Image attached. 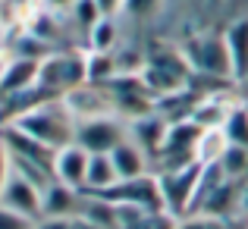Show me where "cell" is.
<instances>
[{"label": "cell", "instance_id": "277c9868", "mask_svg": "<svg viewBox=\"0 0 248 229\" xmlns=\"http://www.w3.org/2000/svg\"><path fill=\"white\" fill-rule=\"evenodd\" d=\"M63 107L69 110L76 122H85V120H104V116H120L116 110V101L110 94L107 85H94V82H85V85H76V88L63 91L60 94ZM123 120V116H120Z\"/></svg>", "mask_w": 248, "mask_h": 229}, {"label": "cell", "instance_id": "f546056e", "mask_svg": "<svg viewBox=\"0 0 248 229\" xmlns=\"http://www.w3.org/2000/svg\"><path fill=\"white\" fill-rule=\"evenodd\" d=\"M76 220H63V217H41L35 229H73Z\"/></svg>", "mask_w": 248, "mask_h": 229}, {"label": "cell", "instance_id": "4dcf8cb0", "mask_svg": "<svg viewBox=\"0 0 248 229\" xmlns=\"http://www.w3.org/2000/svg\"><path fill=\"white\" fill-rule=\"evenodd\" d=\"M76 0H44V6H47L50 13H63V10H73Z\"/></svg>", "mask_w": 248, "mask_h": 229}, {"label": "cell", "instance_id": "d590c367", "mask_svg": "<svg viewBox=\"0 0 248 229\" xmlns=\"http://www.w3.org/2000/svg\"><path fill=\"white\" fill-rule=\"evenodd\" d=\"M245 229H248V226H245Z\"/></svg>", "mask_w": 248, "mask_h": 229}, {"label": "cell", "instance_id": "836d02e7", "mask_svg": "<svg viewBox=\"0 0 248 229\" xmlns=\"http://www.w3.org/2000/svg\"><path fill=\"white\" fill-rule=\"evenodd\" d=\"M214 3H220V0H214Z\"/></svg>", "mask_w": 248, "mask_h": 229}, {"label": "cell", "instance_id": "30bf717a", "mask_svg": "<svg viewBox=\"0 0 248 229\" xmlns=\"http://www.w3.org/2000/svg\"><path fill=\"white\" fill-rule=\"evenodd\" d=\"M41 78V60H22V57H6L0 66V101L13 94L35 88Z\"/></svg>", "mask_w": 248, "mask_h": 229}, {"label": "cell", "instance_id": "5bb4252c", "mask_svg": "<svg viewBox=\"0 0 248 229\" xmlns=\"http://www.w3.org/2000/svg\"><path fill=\"white\" fill-rule=\"evenodd\" d=\"M113 167H116V176H120V182H129V179H141V176L154 173V169H148V154L141 151L135 141H123V145H116L113 151Z\"/></svg>", "mask_w": 248, "mask_h": 229}, {"label": "cell", "instance_id": "5b68a950", "mask_svg": "<svg viewBox=\"0 0 248 229\" xmlns=\"http://www.w3.org/2000/svg\"><path fill=\"white\" fill-rule=\"evenodd\" d=\"M201 163H188L182 169H170V173H157L160 182V195H164L167 214H173L176 220H186L192 214V201L198 192V179H201Z\"/></svg>", "mask_w": 248, "mask_h": 229}, {"label": "cell", "instance_id": "603a6c76", "mask_svg": "<svg viewBox=\"0 0 248 229\" xmlns=\"http://www.w3.org/2000/svg\"><path fill=\"white\" fill-rule=\"evenodd\" d=\"M69 16H73V22L79 25L85 35H88V31H91V29H94V25L104 19L94 0H76V3H73V10H69Z\"/></svg>", "mask_w": 248, "mask_h": 229}, {"label": "cell", "instance_id": "d6a6232c", "mask_svg": "<svg viewBox=\"0 0 248 229\" xmlns=\"http://www.w3.org/2000/svg\"><path fill=\"white\" fill-rule=\"evenodd\" d=\"M73 229H101V226H94V223H88V220H79V217H76Z\"/></svg>", "mask_w": 248, "mask_h": 229}, {"label": "cell", "instance_id": "f1b7e54d", "mask_svg": "<svg viewBox=\"0 0 248 229\" xmlns=\"http://www.w3.org/2000/svg\"><path fill=\"white\" fill-rule=\"evenodd\" d=\"M97 10H101V16H110L116 19V13H123V6H126V0H94Z\"/></svg>", "mask_w": 248, "mask_h": 229}, {"label": "cell", "instance_id": "7c38bea8", "mask_svg": "<svg viewBox=\"0 0 248 229\" xmlns=\"http://www.w3.org/2000/svg\"><path fill=\"white\" fill-rule=\"evenodd\" d=\"M88 151L79 148L73 141V145L60 148V151L54 154V179L63 182V185L76 188V192H82L85 188V176H88Z\"/></svg>", "mask_w": 248, "mask_h": 229}, {"label": "cell", "instance_id": "4316f807", "mask_svg": "<svg viewBox=\"0 0 248 229\" xmlns=\"http://www.w3.org/2000/svg\"><path fill=\"white\" fill-rule=\"evenodd\" d=\"M13 176V160H10V151H6V145L0 141V195H3L6 182H10Z\"/></svg>", "mask_w": 248, "mask_h": 229}, {"label": "cell", "instance_id": "4fadbf2b", "mask_svg": "<svg viewBox=\"0 0 248 229\" xmlns=\"http://www.w3.org/2000/svg\"><path fill=\"white\" fill-rule=\"evenodd\" d=\"M85 195L76 192V188L63 185V182H50L47 188L41 192V214L44 217H63V220H76L82 211Z\"/></svg>", "mask_w": 248, "mask_h": 229}, {"label": "cell", "instance_id": "ffe728a7", "mask_svg": "<svg viewBox=\"0 0 248 229\" xmlns=\"http://www.w3.org/2000/svg\"><path fill=\"white\" fill-rule=\"evenodd\" d=\"M220 129H223V135H226L230 145L248 148V107H245V104H232Z\"/></svg>", "mask_w": 248, "mask_h": 229}, {"label": "cell", "instance_id": "3957f363", "mask_svg": "<svg viewBox=\"0 0 248 229\" xmlns=\"http://www.w3.org/2000/svg\"><path fill=\"white\" fill-rule=\"evenodd\" d=\"M188 66H192L195 76H211V78H236L232 73V57L230 47H226L223 31H204V35H195L186 41L182 47Z\"/></svg>", "mask_w": 248, "mask_h": 229}, {"label": "cell", "instance_id": "2e32d148", "mask_svg": "<svg viewBox=\"0 0 248 229\" xmlns=\"http://www.w3.org/2000/svg\"><path fill=\"white\" fill-rule=\"evenodd\" d=\"M120 182L116 176V167H113V157L110 154H91L88 157V176H85V195H101L107 188H113Z\"/></svg>", "mask_w": 248, "mask_h": 229}, {"label": "cell", "instance_id": "e575fe53", "mask_svg": "<svg viewBox=\"0 0 248 229\" xmlns=\"http://www.w3.org/2000/svg\"><path fill=\"white\" fill-rule=\"evenodd\" d=\"M245 3H248V0H245Z\"/></svg>", "mask_w": 248, "mask_h": 229}, {"label": "cell", "instance_id": "1f68e13d", "mask_svg": "<svg viewBox=\"0 0 248 229\" xmlns=\"http://www.w3.org/2000/svg\"><path fill=\"white\" fill-rule=\"evenodd\" d=\"M239 214L248 220V182L242 185V192H239Z\"/></svg>", "mask_w": 248, "mask_h": 229}, {"label": "cell", "instance_id": "7402d4cb", "mask_svg": "<svg viewBox=\"0 0 248 229\" xmlns=\"http://www.w3.org/2000/svg\"><path fill=\"white\" fill-rule=\"evenodd\" d=\"M220 169L230 182H242L248 179V148H239V145H230L226 154L220 157Z\"/></svg>", "mask_w": 248, "mask_h": 229}, {"label": "cell", "instance_id": "44dd1931", "mask_svg": "<svg viewBox=\"0 0 248 229\" xmlns=\"http://www.w3.org/2000/svg\"><path fill=\"white\" fill-rule=\"evenodd\" d=\"M116 35H120V25H116V19H110V16H104L101 22L94 25V29L88 31V50H101V54H110L113 50V44H116Z\"/></svg>", "mask_w": 248, "mask_h": 229}, {"label": "cell", "instance_id": "8fae6325", "mask_svg": "<svg viewBox=\"0 0 248 229\" xmlns=\"http://www.w3.org/2000/svg\"><path fill=\"white\" fill-rule=\"evenodd\" d=\"M167 132H170V120L164 113H157V110L148 116H139V120H129V141H135L151 160L164 151Z\"/></svg>", "mask_w": 248, "mask_h": 229}, {"label": "cell", "instance_id": "9a60e30c", "mask_svg": "<svg viewBox=\"0 0 248 229\" xmlns=\"http://www.w3.org/2000/svg\"><path fill=\"white\" fill-rule=\"evenodd\" d=\"M226 47H230L232 57V73H236V82H245L248 78V16H239L226 25L223 31Z\"/></svg>", "mask_w": 248, "mask_h": 229}, {"label": "cell", "instance_id": "9c48e42d", "mask_svg": "<svg viewBox=\"0 0 248 229\" xmlns=\"http://www.w3.org/2000/svg\"><path fill=\"white\" fill-rule=\"evenodd\" d=\"M41 192L44 188H38L35 182H29L25 176H19L16 169H13L10 182H6L3 195H0V207H6V211H16L22 214V217H31V220H41Z\"/></svg>", "mask_w": 248, "mask_h": 229}, {"label": "cell", "instance_id": "d4e9b609", "mask_svg": "<svg viewBox=\"0 0 248 229\" xmlns=\"http://www.w3.org/2000/svg\"><path fill=\"white\" fill-rule=\"evenodd\" d=\"M35 226H38V220L22 217V214H16V211L0 207V229H35Z\"/></svg>", "mask_w": 248, "mask_h": 229}, {"label": "cell", "instance_id": "e0dca14e", "mask_svg": "<svg viewBox=\"0 0 248 229\" xmlns=\"http://www.w3.org/2000/svg\"><path fill=\"white\" fill-rule=\"evenodd\" d=\"M79 220H88V223H94L101 229H120V207H116L113 201L101 198V195H85Z\"/></svg>", "mask_w": 248, "mask_h": 229}, {"label": "cell", "instance_id": "ba28073f", "mask_svg": "<svg viewBox=\"0 0 248 229\" xmlns=\"http://www.w3.org/2000/svg\"><path fill=\"white\" fill-rule=\"evenodd\" d=\"M85 82H88L85 54H63V50H54L47 60H41V78H38V85H44V88L63 94V91L76 88V85H85Z\"/></svg>", "mask_w": 248, "mask_h": 229}, {"label": "cell", "instance_id": "ac0fdd59", "mask_svg": "<svg viewBox=\"0 0 248 229\" xmlns=\"http://www.w3.org/2000/svg\"><path fill=\"white\" fill-rule=\"evenodd\" d=\"M226 148H230V141H226L223 129H204V135H201L198 148H195V160H198L201 167L220 163V157L226 154Z\"/></svg>", "mask_w": 248, "mask_h": 229}, {"label": "cell", "instance_id": "83f0119b", "mask_svg": "<svg viewBox=\"0 0 248 229\" xmlns=\"http://www.w3.org/2000/svg\"><path fill=\"white\" fill-rule=\"evenodd\" d=\"M179 229H217V220H207V217H186V220H179Z\"/></svg>", "mask_w": 248, "mask_h": 229}, {"label": "cell", "instance_id": "52a82bcc", "mask_svg": "<svg viewBox=\"0 0 248 229\" xmlns=\"http://www.w3.org/2000/svg\"><path fill=\"white\" fill-rule=\"evenodd\" d=\"M126 138H129V122L120 120V116L76 122V145L85 148L88 154H110Z\"/></svg>", "mask_w": 248, "mask_h": 229}, {"label": "cell", "instance_id": "8992f818", "mask_svg": "<svg viewBox=\"0 0 248 229\" xmlns=\"http://www.w3.org/2000/svg\"><path fill=\"white\" fill-rule=\"evenodd\" d=\"M101 198L113 201V204H132L145 214H167L157 173H148V176H141V179H129V182H116L113 188L101 192Z\"/></svg>", "mask_w": 248, "mask_h": 229}, {"label": "cell", "instance_id": "484cf974", "mask_svg": "<svg viewBox=\"0 0 248 229\" xmlns=\"http://www.w3.org/2000/svg\"><path fill=\"white\" fill-rule=\"evenodd\" d=\"M160 0H126V6H123V13H129L132 19H148L154 10H157Z\"/></svg>", "mask_w": 248, "mask_h": 229}, {"label": "cell", "instance_id": "cb8c5ba5", "mask_svg": "<svg viewBox=\"0 0 248 229\" xmlns=\"http://www.w3.org/2000/svg\"><path fill=\"white\" fill-rule=\"evenodd\" d=\"M126 229H179V220L173 214H145Z\"/></svg>", "mask_w": 248, "mask_h": 229}, {"label": "cell", "instance_id": "7a4b0ae2", "mask_svg": "<svg viewBox=\"0 0 248 229\" xmlns=\"http://www.w3.org/2000/svg\"><path fill=\"white\" fill-rule=\"evenodd\" d=\"M192 66H188L186 54L182 50H154L148 54V63L141 69V82L148 85V91L154 94V101H164L170 94H179V91L192 88Z\"/></svg>", "mask_w": 248, "mask_h": 229}, {"label": "cell", "instance_id": "d6986e66", "mask_svg": "<svg viewBox=\"0 0 248 229\" xmlns=\"http://www.w3.org/2000/svg\"><path fill=\"white\" fill-rule=\"evenodd\" d=\"M85 73H88V82H94V85L113 82L116 78V57H113V50H110V54L88 50V54H85Z\"/></svg>", "mask_w": 248, "mask_h": 229}, {"label": "cell", "instance_id": "6da1fadb", "mask_svg": "<svg viewBox=\"0 0 248 229\" xmlns=\"http://www.w3.org/2000/svg\"><path fill=\"white\" fill-rule=\"evenodd\" d=\"M3 126H16L19 132H25L29 138L41 141L50 151H60V148L73 145L76 141V120L69 116V110L63 107V101H47L41 107L29 110V113L16 116V120L3 122Z\"/></svg>", "mask_w": 248, "mask_h": 229}]
</instances>
